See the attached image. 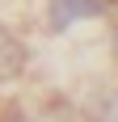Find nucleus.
<instances>
[{"label":"nucleus","mask_w":118,"mask_h":122,"mask_svg":"<svg viewBox=\"0 0 118 122\" xmlns=\"http://www.w3.org/2000/svg\"><path fill=\"white\" fill-rule=\"evenodd\" d=\"M114 0H47V25L51 34H63L76 21H97L106 17Z\"/></svg>","instance_id":"f257e3e1"},{"label":"nucleus","mask_w":118,"mask_h":122,"mask_svg":"<svg viewBox=\"0 0 118 122\" xmlns=\"http://www.w3.org/2000/svg\"><path fill=\"white\" fill-rule=\"evenodd\" d=\"M21 67H25V46H21V38L0 25V80L21 76Z\"/></svg>","instance_id":"f03ea898"},{"label":"nucleus","mask_w":118,"mask_h":122,"mask_svg":"<svg viewBox=\"0 0 118 122\" xmlns=\"http://www.w3.org/2000/svg\"><path fill=\"white\" fill-rule=\"evenodd\" d=\"M101 122H118V101H110L106 114H101Z\"/></svg>","instance_id":"7ed1b4c3"},{"label":"nucleus","mask_w":118,"mask_h":122,"mask_svg":"<svg viewBox=\"0 0 118 122\" xmlns=\"http://www.w3.org/2000/svg\"><path fill=\"white\" fill-rule=\"evenodd\" d=\"M114 55H118V25H114Z\"/></svg>","instance_id":"20e7f679"}]
</instances>
